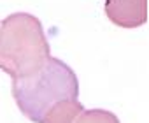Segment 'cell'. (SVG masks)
<instances>
[{
	"label": "cell",
	"mask_w": 149,
	"mask_h": 123,
	"mask_svg": "<svg viewBox=\"0 0 149 123\" xmlns=\"http://www.w3.org/2000/svg\"><path fill=\"white\" fill-rule=\"evenodd\" d=\"M51 56L39 18L28 13L9 14L0 21V71L13 79L37 72Z\"/></svg>",
	"instance_id": "cell-1"
},
{
	"label": "cell",
	"mask_w": 149,
	"mask_h": 123,
	"mask_svg": "<svg viewBox=\"0 0 149 123\" xmlns=\"http://www.w3.org/2000/svg\"><path fill=\"white\" fill-rule=\"evenodd\" d=\"M77 95L79 81L76 72L54 56H49L37 72L13 79V99L21 114L33 123H40L54 104L77 99Z\"/></svg>",
	"instance_id": "cell-2"
},
{
	"label": "cell",
	"mask_w": 149,
	"mask_h": 123,
	"mask_svg": "<svg viewBox=\"0 0 149 123\" xmlns=\"http://www.w3.org/2000/svg\"><path fill=\"white\" fill-rule=\"evenodd\" d=\"M105 16L121 28H139L147 23V0H105Z\"/></svg>",
	"instance_id": "cell-3"
},
{
	"label": "cell",
	"mask_w": 149,
	"mask_h": 123,
	"mask_svg": "<svg viewBox=\"0 0 149 123\" xmlns=\"http://www.w3.org/2000/svg\"><path fill=\"white\" fill-rule=\"evenodd\" d=\"M84 111V106L77 99H67L54 104L42 118L40 123H74Z\"/></svg>",
	"instance_id": "cell-4"
},
{
	"label": "cell",
	"mask_w": 149,
	"mask_h": 123,
	"mask_svg": "<svg viewBox=\"0 0 149 123\" xmlns=\"http://www.w3.org/2000/svg\"><path fill=\"white\" fill-rule=\"evenodd\" d=\"M74 123H121L119 118L107 109H84Z\"/></svg>",
	"instance_id": "cell-5"
}]
</instances>
